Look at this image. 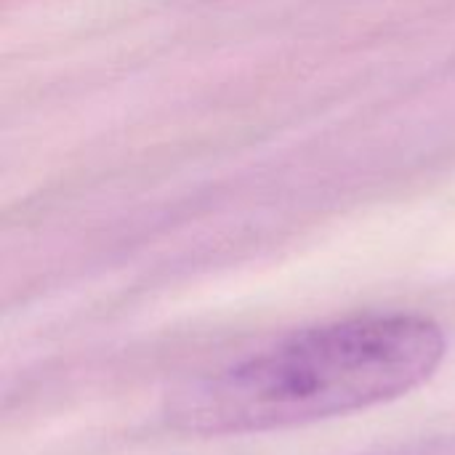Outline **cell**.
<instances>
[{
	"label": "cell",
	"mask_w": 455,
	"mask_h": 455,
	"mask_svg": "<svg viewBox=\"0 0 455 455\" xmlns=\"http://www.w3.org/2000/svg\"><path fill=\"white\" fill-rule=\"evenodd\" d=\"M443 325L419 312L317 323L181 381L165 424L192 437H243L371 411L421 389L445 363Z\"/></svg>",
	"instance_id": "1"
},
{
	"label": "cell",
	"mask_w": 455,
	"mask_h": 455,
	"mask_svg": "<svg viewBox=\"0 0 455 455\" xmlns=\"http://www.w3.org/2000/svg\"><path fill=\"white\" fill-rule=\"evenodd\" d=\"M365 455H455V435H443V437H424L392 448H381L376 453Z\"/></svg>",
	"instance_id": "2"
}]
</instances>
